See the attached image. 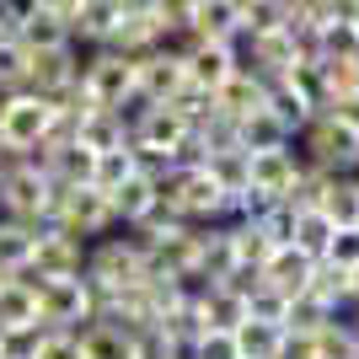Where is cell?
<instances>
[{
	"label": "cell",
	"instance_id": "6da1fadb",
	"mask_svg": "<svg viewBox=\"0 0 359 359\" xmlns=\"http://www.w3.org/2000/svg\"><path fill=\"white\" fill-rule=\"evenodd\" d=\"M295 156L316 172H332V177H354L359 172V135L344 129L332 113H311V123L295 135Z\"/></svg>",
	"mask_w": 359,
	"mask_h": 359
},
{
	"label": "cell",
	"instance_id": "7a4b0ae2",
	"mask_svg": "<svg viewBox=\"0 0 359 359\" xmlns=\"http://www.w3.org/2000/svg\"><path fill=\"white\" fill-rule=\"evenodd\" d=\"M81 86L97 107H118L135 91V60L118 48H81Z\"/></svg>",
	"mask_w": 359,
	"mask_h": 359
},
{
	"label": "cell",
	"instance_id": "3957f363",
	"mask_svg": "<svg viewBox=\"0 0 359 359\" xmlns=\"http://www.w3.org/2000/svg\"><path fill=\"white\" fill-rule=\"evenodd\" d=\"M48 123H54V113H48V102L38 97V91H6L0 97V145H16L27 150L38 145V140L48 135Z\"/></svg>",
	"mask_w": 359,
	"mask_h": 359
},
{
	"label": "cell",
	"instance_id": "277c9868",
	"mask_svg": "<svg viewBox=\"0 0 359 359\" xmlns=\"http://www.w3.org/2000/svg\"><path fill=\"white\" fill-rule=\"evenodd\" d=\"M38 322L48 332H81L91 322V295L81 285V273L75 279H43L38 290Z\"/></svg>",
	"mask_w": 359,
	"mask_h": 359
},
{
	"label": "cell",
	"instance_id": "5b68a950",
	"mask_svg": "<svg viewBox=\"0 0 359 359\" xmlns=\"http://www.w3.org/2000/svg\"><path fill=\"white\" fill-rule=\"evenodd\" d=\"M43 204H48V177L43 172H32V166L0 172V215L43 225Z\"/></svg>",
	"mask_w": 359,
	"mask_h": 359
},
{
	"label": "cell",
	"instance_id": "8992f818",
	"mask_svg": "<svg viewBox=\"0 0 359 359\" xmlns=\"http://www.w3.org/2000/svg\"><path fill=\"white\" fill-rule=\"evenodd\" d=\"M295 177H300V156H295V140H290L285 150H257V156H247V182H252L257 194H269L273 204H285V198H290Z\"/></svg>",
	"mask_w": 359,
	"mask_h": 359
},
{
	"label": "cell",
	"instance_id": "52a82bcc",
	"mask_svg": "<svg viewBox=\"0 0 359 359\" xmlns=\"http://www.w3.org/2000/svg\"><path fill=\"white\" fill-rule=\"evenodd\" d=\"M135 86L145 91L150 102H166L172 91L188 86V70H182V54L177 48H150V54H135Z\"/></svg>",
	"mask_w": 359,
	"mask_h": 359
},
{
	"label": "cell",
	"instance_id": "ba28073f",
	"mask_svg": "<svg viewBox=\"0 0 359 359\" xmlns=\"http://www.w3.org/2000/svg\"><path fill=\"white\" fill-rule=\"evenodd\" d=\"M263 102H269V81H263L257 70H247V65H236V70L215 86V113H220V118H231V123L252 118Z\"/></svg>",
	"mask_w": 359,
	"mask_h": 359
},
{
	"label": "cell",
	"instance_id": "9c48e42d",
	"mask_svg": "<svg viewBox=\"0 0 359 359\" xmlns=\"http://www.w3.org/2000/svg\"><path fill=\"white\" fill-rule=\"evenodd\" d=\"M166 48H177L182 54V70H188V81L204 91H215L225 81V75L236 70V54L225 43H204V38H177V43H166Z\"/></svg>",
	"mask_w": 359,
	"mask_h": 359
},
{
	"label": "cell",
	"instance_id": "30bf717a",
	"mask_svg": "<svg viewBox=\"0 0 359 359\" xmlns=\"http://www.w3.org/2000/svg\"><path fill=\"white\" fill-rule=\"evenodd\" d=\"M70 81H81V48H75V43H65V48H32V54H27V91L48 97V91L70 86Z\"/></svg>",
	"mask_w": 359,
	"mask_h": 359
},
{
	"label": "cell",
	"instance_id": "8fae6325",
	"mask_svg": "<svg viewBox=\"0 0 359 359\" xmlns=\"http://www.w3.org/2000/svg\"><path fill=\"white\" fill-rule=\"evenodd\" d=\"M118 22H123V0H81V11L70 22V43L75 48H107Z\"/></svg>",
	"mask_w": 359,
	"mask_h": 359
},
{
	"label": "cell",
	"instance_id": "7c38bea8",
	"mask_svg": "<svg viewBox=\"0 0 359 359\" xmlns=\"http://www.w3.org/2000/svg\"><path fill=\"white\" fill-rule=\"evenodd\" d=\"M166 43V32L161 22H156V11L150 6H123V22L113 27V38H107V48H118V54H150V48H161Z\"/></svg>",
	"mask_w": 359,
	"mask_h": 359
},
{
	"label": "cell",
	"instance_id": "4fadbf2b",
	"mask_svg": "<svg viewBox=\"0 0 359 359\" xmlns=\"http://www.w3.org/2000/svg\"><path fill=\"white\" fill-rule=\"evenodd\" d=\"M194 135V129H188V123L177 118V113H172V107H150L145 118L135 123V129H129V145H145V150H166V156H177V145L182 140Z\"/></svg>",
	"mask_w": 359,
	"mask_h": 359
},
{
	"label": "cell",
	"instance_id": "5bb4252c",
	"mask_svg": "<svg viewBox=\"0 0 359 359\" xmlns=\"http://www.w3.org/2000/svg\"><path fill=\"white\" fill-rule=\"evenodd\" d=\"M241 27V0H194V22L182 38H204V43H225Z\"/></svg>",
	"mask_w": 359,
	"mask_h": 359
},
{
	"label": "cell",
	"instance_id": "9a60e30c",
	"mask_svg": "<svg viewBox=\"0 0 359 359\" xmlns=\"http://www.w3.org/2000/svg\"><path fill=\"white\" fill-rule=\"evenodd\" d=\"M311 269H316V263H311L306 252H295V247H279V252L263 263V285L295 300V295H306V285H311Z\"/></svg>",
	"mask_w": 359,
	"mask_h": 359
},
{
	"label": "cell",
	"instance_id": "2e32d148",
	"mask_svg": "<svg viewBox=\"0 0 359 359\" xmlns=\"http://www.w3.org/2000/svg\"><path fill=\"white\" fill-rule=\"evenodd\" d=\"M38 231H48V225L0 215V279H11L16 269H27V263H32V241H38Z\"/></svg>",
	"mask_w": 359,
	"mask_h": 359
},
{
	"label": "cell",
	"instance_id": "e0dca14e",
	"mask_svg": "<svg viewBox=\"0 0 359 359\" xmlns=\"http://www.w3.org/2000/svg\"><path fill=\"white\" fill-rule=\"evenodd\" d=\"M75 140H81L91 156H102V150H123L129 145V129H123V118L113 113V107H91L86 118H81V129H75Z\"/></svg>",
	"mask_w": 359,
	"mask_h": 359
},
{
	"label": "cell",
	"instance_id": "ac0fdd59",
	"mask_svg": "<svg viewBox=\"0 0 359 359\" xmlns=\"http://www.w3.org/2000/svg\"><path fill=\"white\" fill-rule=\"evenodd\" d=\"M332 231H338V225H332L322 210H295V220H290V247L306 252L311 263H322L327 247H332Z\"/></svg>",
	"mask_w": 359,
	"mask_h": 359
},
{
	"label": "cell",
	"instance_id": "d6986e66",
	"mask_svg": "<svg viewBox=\"0 0 359 359\" xmlns=\"http://www.w3.org/2000/svg\"><path fill=\"white\" fill-rule=\"evenodd\" d=\"M91 172H97V156L81 140H70L48 156V182H60V188H91Z\"/></svg>",
	"mask_w": 359,
	"mask_h": 359
},
{
	"label": "cell",
	"instance_id": "ffe728a7",
	"mask_svg": "<svg viewBox=\"0 0 359 359\" xmlns=\"http://www.w3.org/2000/svg\"><path fill=\"white\" fill-rule=\"evenodd\" d=\"M290 140H295V135H290L285 123L273 118L269 107H257L252 118H241V123H236V145L247 150V156H257V150H285Z\"/></svg>",
	"mask_w": 359,
	"mask_h": 359
},
{
	"label": "cell",
	"instance_id": "44dd1931",
	"mask_svg": "<svg viewBox=\"0 0 359 359\" xmlns=\"http://www.w3.org/2000/svg\"><path fill=\"white\" fill-rule=\"evenodd\" d=\"M107 204H113V215H118V225H140L150 210H156V182L150 177H129V182H118L113 194H107Z\"/></svg>",
	"mask_w": 359,
	"mask_h": 359
},
{
	"label": "cell",
	"instance_id": "7402d4cb",
	"mask_svg": "<svg viewBox=\"0 0 359 359\" xmlns=\"http://www.w3.org/2000/svg\"><path fill=\"white\" fill-rule=\"evenodd\" d=\"M198 316H204V327H210V332H236L241 322H247V300L215 285L210 295L198 300Z\"/></svg>",
	"mask_w": 359,
	"mask_h": 359
},
{
	"label": "cell",
	"instance_id": "603a6c76",
	"mask_svg": "<svg viewBox=\"0 0 359 359\" xmlns=\"http://www.w3.org/2000/svg\"><path fill=\"white\" fill-rule=\"evenodd\" d=\"M75 338H81V359H135V338H123L102 322H86Z\"/></svg>",
	"mask_w": 359,
	"mask_h": 359
},
{
	"label": "cell",
	"instance_id": "cb8c5ba5",
	"mask_svg": "<svg viewBox=\"0 0 359 359\" xmlns=\"http://www.w3.org/2000/svg\"><path fill=\"white\" fill-rule=\"evenodd\" d=\"M316 210L327 215L338 231H344V225H359V177H332Z\"/></svg>",
	"mask_w": 359,
	"mask_h": 359
},
{
	"label": "cell",
	"instance_id": "d4e9b609",
	"mask_svg": "<svg viewBox=\"0 0 359 359\" xmlns=\"http://www.w3.org/2000/svg\"><path fill=\"white\" fill-rule=\"evenodd\" d=\"M263 107H269L273 118L285 123L290 135H300V129L311 123V102H306V97H300L290 81H273V86H269V102H263Z\"/></svg>",
	"mask_w": 359,
	"mask_h": 359
},
{
	"label": "cell",
	"instance_id": "484cf974",
	"mask_svg": "<svg viewBox=\"0 0 359 359\" xmlns=\"http://www.w3.org/2000/svg\"><path fill=\"white\" fill-rule=\"evenodd\" d=\"M38 322V290H27L22 279H0V327H27Z\"/></svg>",
	"mask_w": 359,
	"mask_h": 359
},
{
	"label": "cell",
	"instance_id": "4316f807",
	"mask_svg": "<svg viewBox=\"0 0 359 359\" xmlns=\"http://www.w3.org/2000/svg\"><path fill=\"white\" fill-rule=\"evenodd\" d=\"M306 295H316L322 306H332V311H348V269H338V263H316L311 269V285H306Z\"/></svg>",
	"mask_w": 359,
	"mask_h": 359
},
{
	"label": "cell",
	"instance_id": "83f0119b",
	"mask_svg": "<svg viewBox=\"0 0 359 359\" xmlns=\"http://www.w3.org/2000/svg\"><path fill=\"white\" fill-rule=\"evenodd\" d=\"M316 48H322V60H359V27L354 16H332L327 27L316 32Z\"/></svg>",
	"mask_w": 359,
	"mask_h": 359
},
{
	"label": "cell",
	"instance_id": "f1b7e54d",
	"mask_svg": "<svg viewBox=\"0 0 359 359\" xmlns=\"http://www.w3.org/2000/svg\"><path fill=\"white\" fill-rule=\"evenodd\" d=\"M161 107H172V113H177V118L188 123V129H204V123L215 118V91H204V86H194V81H188V86H182V91H172V97H166Z\"/></svg>",
	"mask_w": 359,
	"mask_h": 359
},
{
	"label": "cell",
	"instance_id": "f546056e",
	"mask_svg": "<svg viewBox=\"0 0 359 359\" xmlns=\"http://www.w3.org/2000/svg\"><path fill=\"white\" fill-rule=\"evenodd\" d=\"M241 359H279V344H285V327H269V322H241L236 332Z\"/></svg>",
	"mask_w": 359,
	"mask_h": 359
},
{
	"label": "cell",
	"instance_id": "4dcf8cb0",
	"mask_svg": "<svg viewBox=\"0 0 359 359\" xmlns=\"http://www.w3.org/2000/svg\"><path fill=\"white\" fill-rule=\"evenodd\" d=\"M204 172H210L215 182H220V194H241L247 188V150H215V156H204Z\"/></svg>",
	"mask_w": 359,
	"mask_h": 359
},
{
	"label": "cell",
	"instance_id": "1f68e13d",
	"mask_svg": "<svg viewBox=\"0 0 359 359\" xmlns=\"http://www.w3.org/2000/svg\"><path fill=\"white\" fill-rule=\"evenodd\" d=\"M322 86H327V102L359 97V60H322Z\"/></svg>",
	"mask_w": 359,
	"mask_h": 359
},
{
	"label": "cell",
	"instance_id": "d6a6232c",
	"mask_svg": "<svg viewBox=\"0 0 359 359\" xmlns=\"http://www.w3.org/2000/svg\"><path fill=\"white\" fill-rule=\"evenodd\" d=\"M16 43L27 48V54H32V48H65V43H70V27H65V22H54V16H43V11H38V16L27 22V27L16 32Z\"/></svg>",
	"mask_w": 359,
	"mask_h": 359
},
{
	"label": "cell",
	"instance_id": "836d02e7",
	"mask_svg": "<svg viewBox=\"0 0 359 359\" xmlns=\"http://www.w3.org/2000/svg\"><path fill=\"white\" fill-rule=\"evenodd\" d=\"M135 177V156H129V145L123 150H102L97 156V172H91V188H102V194H113L118 182Z\"/></svg>",
	"mask_w": 359,
	"mask_h": 359
},
{
	"label": "cell",
	"instance_id": "e575fe53",
	"mask_svg": "<svg viewBox=\"0 0 359 359\" xmlns=\"http://www.w3.org/2000/svg\"><path fill=\"white\" fill-rule=\"evenodd\" d=\"M285 0H241V32H279L285 27Z\"/></svg>",
	"mask_w": 359,
	"mask_h": 359
},
{
	"label": "cell",
	"instance_id": "d590c367",
	"mask_svg": "<svg viewBox=\"0 0 359 359\" xmlns=\"http://www.w3.org/2000/svg\"><path fill=\"white\" fill-rule=\"evenodd\" d=\"M327 322H332V306H322L316 295H295L290 311H285V332H316V327H327Z\"/></svg>",
	"mask_w": 359,
	"mask_h": 359
},
{
	"label": "cell",
	"instance_id": "8d00e7d4",
	"mask_svg": "<svg viewBox=\"0 0 359 359\" xmlns=\"http://www.w3.org/2000/svg\"><path fill=\"white\" fill-rule=\"evenodd\" d=\"M43 322H27V327H0V359H32L43 344Z\"/></svg>",
	"mask_w": 359,
	"mask_h": 359
},
{
	"label": "cell",
	"instance_id": "74e56055",
	"mask_svg": "<svg viewBox=\"0 0 359 359\" xmlns=\"http://www.w3.org/2000/svg\"><path fill=\"white\" fill-rule=\"evenodd\" d=\"M27 86V48L16 38H0V97Z\"/></svg>",
	"mask_w": 359,
	"mask_h": 359
},
{
	"label": "cell",
	"instance_id": "f35d334b",
	"mask_svg": "<svg viewBox=\"0 0 359 359\" xmlns=\"http://www.w3.org/2000/svg\"><path fill=\"white\" fill-rule=\"evenodd\" d=\"M285 311H290V295H279V290H252L247 295V322H269V327H285Z\"/></svg>",
	"mask_w": 359,
	"mask_h": 359
},
{
	"label": "cell",
	"instance_id": "ab89813d",
	"mask_svg": "<svg viewBox=\"0 0 359 359\" xmlns=\"http://www.w3.org/2000/svg\"><path fill=\"white\" fill-rule=\"evenodd\" d=\"M285 81L300 91V97H306V102H311V113H322V107H327V86H322V65H295V70H290Z\"/></svg>",
	"mask_w": 359,
	"mask_h": 359
},
{
	"label": "cell",
	"instance_id": "60d3db41",
	"mask_svg": "<svg viewBox=\"0 0 359 359\" xmlns=\"http://www.w3.org/2000/svg\"><path fill=\"white\" fill-rule=\"evenodd\" d=\"M327 263H338V269H359V225H344V231H332Z\"/></svg>",
	"mask_w": 359,
	"mask_h": 359
},
{
	"label": "cell",
	"instance_id": "b9f144b4",
	"mask_svg": "<svg viewBox=\"0 0 359 359\" xmlns=\"http://www.w3.org/2000/svg\"><path fill=\"white\" fill-rule=\"evenodd\" d=\"M38 16V0H0V38H16Z\"/></svg>",
	"mask_w": 359,
	"mask_h": 359
},
{
	"label": "cell",
	"instance_id": "7bdbcfd3",
	"mask_svg": "<svg viewBox=\"0 0 359 359\" xmlns=\"http://www.w3.org/2000/svg\"><path fill=\"white\" fill-rule=\"evenodd\" d=\"M194 359H241V348H236L231 332H204L194 344Z\"/></svg>",
	"mask_w": 359,
	"mask_h": 359
},
{
	"label": "cell",
	"instance_id": "ee69618b",
	"mask_svg": "<svg viewBox=\"0 0 359 359\" xmlns=\"http://www.w3.org/2000/svg\"><path fill=\"white\" fill-rule=\"evenodd\" d=\"M32 359H81V338L75 332H43V344Z\"/></svg>",
	"mask_w": 359,
	"mask_h": 359
},
{
	"label": "cell",
	"instance_id": "f6af8a7d",
	"mask_svg": "<svg viewBox=\"0 0 359 359\" xmlns=\"http://www.w3.org/2000/svg\"><path fill=\"white\" fill-rule=\"evenodd\" d=\"M220 290H231V295H252V290H263V269H252V263H236V269L220 279Z\"/></svg>",
	"mask_w": 359,
	"mask_h": 359
},
{
	"label": "cell",
	"instance_id": "bcb514c9",
	"mask_svg": "<svg viewBox=\"0 0 359 359\" xmlns=\"http://www.w3.org/2000/svg\"><path fill=\"white\" fill-rule=\"evenodd\" d=\"M135 359H177V348L150 327V332H140V338H135Z\"/></svg>",
	"mask_w": 359,
	"mask_h": 359
},
{
	"label": "cell",
	"instance_id": "7dc6e473",
	"mask_svg": "<svg viewBox=\"0 0 359 359\" xmlns=\"http://www.w3.org/2000/svg\"><path fill=\"white\" fill-rule=\"evenodd\" d=\"M322 113H332L344 129H354V135H359V97H348V102H327Z\"/></svg>",
	"mask_w": 359,
	"mask_h": 359
},
{
	"label": "cell",
	"instance_id": "c3c4849f",
	"mask_svg": "<svg viewBox=\"0 0 359 359\" xmlns=\"http://www.w3.org/2000/svg\"><path fill=\"white\" fill-rule=\"evenodd\" d=\"M38 11H43V16H54V22H65V27H70V22H75V11H81V0H38Z\"/></svg>",
	"mask_w": 359,
	"mask_h": 359
},
{
	"label": "cell",
	"instance_id": "681fc988",
	"mask_svg": "<svg viewBox=\"0 0 359 359\" xmlns=\"http://www.w3.org/2000/svg\"><path fill=\"white\" fill-rule=\"evenodd\" d=\"M344 11H354V16H359V0H344Z\"/></svg>",
	"mask_w": 359,
	"mask_h": 359
},
{
	"label": "cell",
	"instance_id": "f907efd6",
	"mask_svg": "<svg viewBox=\"0 0 359 359\" xmlns=\"http://www.w3.org/2000/svg\"><path fill=\"white\" fill-rule=\"evenodd\" d=\"M354 177H359V172H354Z\"/></svg>",
	"mask_w": 359,
	"mask_h": 359
},
{
	"label": "cell",
	"instance_id": "816d5d0a",
	"mask_svg": "<svg viewBox=\"0 0 359 359\" xmlns=\"http://www.w3.org/2000/svg\"><path fill=\"white\" fill-rule=\"evenodd\" d=\"M285 6H290V0H285Z\"/></svg>",
	"mask_w": 359,
	"mask_h": 359
}]
</instances>
